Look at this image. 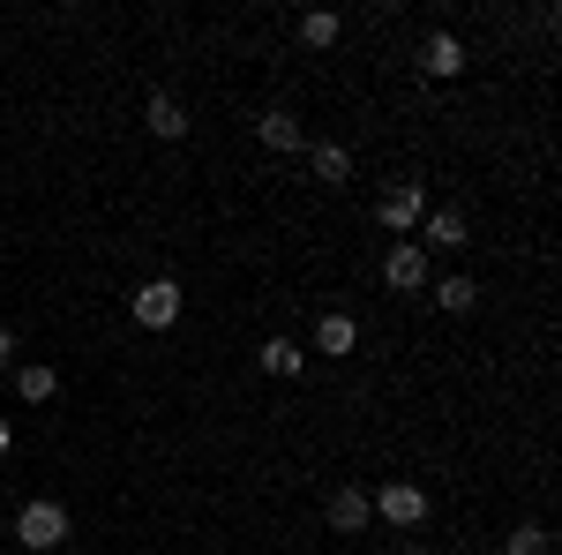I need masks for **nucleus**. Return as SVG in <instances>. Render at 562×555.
Wrapping results in <instances>:
<instances>
[{
  "instance_id": "1",
  "label": "nucleus",
  "mask_w": 562,
  "mask_h": 555,
  "mask_svg": "<svg viewBox=\"0 0 562 555\" xmlns=\"http://www.w3.org/2000/svg\"><path fill=\"white\" fill-rule=\"evenodd\" d=\"M15 541H23V548L31 555H60V541H68V511H60V503H23V511H15Z\"/></svg>"
},
{
  "instance_id": "2",
  "label": "nucleus",
  "mask_w": 562,
  "mask_h": 555,
  "mask_svg": "<svg viewBox=\"0 0 562 555\" xmlns=\"http://www.w3.org/2000/svg\"><path fill=\"white\" fill-rule=\"evenodd\" d=\"M368 511H383L397 533H413V525L428 518V488H413V480H383V488L368 496Z\"/></svg>"
},
{
  "instance_id": "3",
  "label": "nucleus",
  "mask_w": 562,
  "mask_h": 555,
  "mask_svg": "<svg viewBox=\"0 0 562 555\" xmlns=\"http://www.w3.org/2000/svg\"><path fill=\"white\" fill-rule=\"evenodd\" d=\"M128 315L143 323V331H173V323H180V286H173V278H150V286L128 300Z\"/></svg>"
},
{
  "instance_id": "4",
  "label": "nucleus",
  "mask_w": 562,
  "mask_h": 555,
  "mask_svg": "<svg viewBox=\"0 0 562 555\" xmlns=\"http://www.w3.org/2000/svg\"><path fill=\"white\" fill-rule=\"evenodd\" d=\"M383 278H390V293H420V286H428V248H420V241H390Z\"/></svg>"
},
{
  "instance_id": "5",
  "label": "nucleus",
  "mask_w": 562,
  "mask_h": 555,
  "mask_svg": "<svg viewBox=\"0 0 562 555\" xmlns=\"http://www.w3.org/2000/svg\"><path fill=\"white\" fill-rule=\"evenodd\" d=\"M420 218H428V196H420V180H397L383 196V225L405 241V233H420Z\"/></svg>"
},
{
  "instance_id": "6",
  "label": "nucleus",
  "mask_w": 562,
  "mask_h": 555,
  "mask_svg": "<svg viewBox=\"0 0 562 555\" xmlns=\"http://www.w3.org/2000/svg\"><path fill=\"white\" fill-rule=\"evenodd\" d=\"M352 345H360V331H352V315H338V308H330V315L315 323V353H330V360H346Z\"/></svg>"
},
{
  "instance_id": "7",
  "label": "nucleus",
  "mask_w": 562,
  "mask_h": 555,
  "mask_svg": "<svg viewBox=\"0 0 562 555\" xmlns=\"http://www.w3.org/2000/svg\"><path fill=\"white\" fill-rule=\"evenodd\" d=\"M420 68H428V76H458V68H465V45L450 38V31H435V38L420 45Z\"/></svg>"
},
{
  "instance_id": "8",
  "label": "nucleus",
  "mask_w": 562,
  "mask_h": 555,
  "mask_svg": "<svg viewBox=\"0 0 562 555\" xmlns=\"http://www.w3.org/2000/svg\"><path fill=\"white\" fill-rule=\"evenodd\" d=\"M256 143H262V151H301L307 135H301V121H293V113H262V121H256Z\"/></svg>"
},
{
  "instance_id": "9",
  "label": "nucleus",
  "mask_w": 562,
  "mask_h": 555,
  "mask_svg": "<svg viewBox=\"0 0 562 555\" xmlns=\"http://www.w3.org/2000/svg\"><path fill=\"white\" fill-rule=\"evenodd\" d=\"M465 241V218L458 211H428L420 218V248H458Z\"/></svg>"
},
{
  "instance_id": "10",
  "label": "nucleus",
  "mask_w": 562,
  "mask_h": 555,
  "mask_svg": "<svg viewBox=\"0 0 562 555\" xmlns=\"http://www.w3.org/2000/svg\"><path fill=\"white\" fill-rule=\"evenodd\" d=\"M150 135H158V143H180V135H188V113H180V98H166V90L150 98Z\"/></svg>"
},
{
  "instance_id": "11",
  "label": "nucleus",
  "mask_w": 562,
  "mask_h": 555,
  "mask_svg": "<svg viewBox=\"0 0 562 555\" xmlns=\"http://www.w3.org/2000/svg\"><path fill=\"white\" fill-rule=\"evenodd\" d=\"M368 496H360V488H338V496H330V525H338V533H360V525H368Z\"/></svg>"
},
{
  "instance_id": "12",
  "label": "nucleus",
  "mask_w": 562,
  "mask_h": 555,
  "mask_svg": "<svg viewBox=\"0 0 562 555\" xmlns=\"http://www.w3.org/2000/svg\"><path fill=\"white\" fill-rule=\"evenodd\" d=\"M301 368H307V353L293 338H270V345H262V376H278V384H285V376H301Z\"/></svg>"
},
{
  "instance_id": "13",
  "label": "nucleus",
  "mask_w": 562,
  "mask_h": 555,
  "mask_svg": "<svg viewBox=\"0 0 562 555\" xmlns=\"http://www.w3.org/2000/svg\"><path fill=\"white\" fill-rule=\"evenodd\" d=\"M307 166H315V180H330V188H346V180H352V158L338 151V143H315Z\"/></svg>"
},
{
  "instance_id": "14",
  "label": "nucleus",
  "mask_w": 562,
  "mask_h": 555,
  "mask_svg": "<svg viewBox=\"0 0 562 555\" xmlns=\"http://www.w3.org/2000/svg\"><path fill=\"white\" fill-rule=\"evenodd\" d=\"M15 390H23V398H31V406H45V398H53V390H60V376H53V368H45V360H31V368H15Z\"/></svg>"
},
{
  "instance_id": "15",
  "label": "nucleus",
  "mask_w": 562,
  "mask_h": 555,
  "mask_svg": "<svg viewBox=\"0 0 562 555\" xmlns=\"http://www.w3.org/2000/svg\"><path fill=\"white\" fill-rule=\"evenodd\" d=\"M473 300H480V286H473V278H442V286H435V308H450V315H465Z\"/></svg>"
},
{
  "instance_id": "16",
  "label": "nucleus",
  "mask_w": 562,
  "mask_h": 555,
  "mask_svg": "<svg viewBox=\"0 0 562 555\" xmlns=\"http://www.w3.org/2000/svg\"><path fill=\"white\" fill-rule=\"evenodd\" d=\"M301 45H315V53H323V45H338V15H323V8L301 15Z\"/></svg>"
},
{
  "instance_id": "17",
  "label": "nucleus",
  "mask_w": 562,
  "mask_h": 555,
  "mask_svg": "<svg viewBox=\"0 0 562 555\" xmlns=\"http://www.w3.org/2000/svg\"><path fill=\"white\" fill-rule=\"evenodd\" d=\"M510 555H548V525H518L510 533Z\"/></svg>"
},
{
  "instance_id": "18",
  "label": "nucleus",
  "mask_w": 562,
  "mask_h": 555,
  "mask_svg": "<svg viewBox=\"0 0 562 555\" xmlns=\"http://www.w3.org/2000/svg\"><path fill=\"white\" fill-rule=\"evenodd\" d=\"M8 360H15V331L0 323V368H8Z\"/></svg>"
},
{
  "instance_id": "19",
  "label": "nucleus",
  "mask_w": 562,
  "mask_h": 555,
  "mask_svg": "<svg viewBox=\"0 0 562 555\" xmlns=\"http://www.w3.org/2000/svg\"><path fill=\"white\" fill-rule=\"evenodd\" d=\"M0 451H8V421H0Z\"/></svg>"
}]
</instances>
